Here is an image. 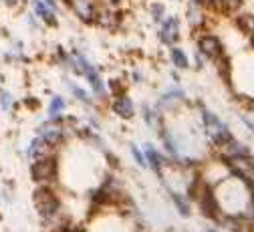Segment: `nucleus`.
Returning a JSON list of instances; mask_svg holds the SVG:
<instances>
[{
    "label": "nucleus",
    "instance_id": "f257e3e1",
    "mask_svg": "<svg viewBox=\"0 0 254 232\" xmlns=\"http://www.w3.org/2000/svg\"><path fill=\"white\" fill-rule=\"evenodd\" d=\"M33 204L41 216V220L51 226V230L63 226L67 220L61 218V198L57 196L55 188L53 186H37V190L33 192Z\"/></svg>",
    "mask_w": 254,
    "mask_h": 232
},
{
    "label": "nucleus",
    "instance_id": "f03ea898",
    "mask_svg": "<svg viewBox=\"0 0 254 232\" xmlns=\"http://www.w3.org/2000/svg\"><path fill=\"white\" fill-rule=\"evenodd\" d=\"M202 119H204V127H206V134H208L210 142H212L218 150H220L222 146H226L230 140H234L232 134H230V129L226 127V123L222 121L218 115H214L212 111L202 109Z\"/></svg>",
    "mask_w": 254,
    "mask_h": 232
},
{
    "label": "nucleus",
    "instance_id": "7ed1b4c3",
    "mask_svg": "<svg viewBox=\"0 0 254 232\" xmlns=\"http://www.w3.org/2000/svg\"><path fill=\"white\" fill-rule=\"evenodd\" d=\"M30 178H33L39 186H55L59 178V163L57 157H41L30 163Z\"/></svg>",
    "mask_w": 254,
    "mask_h": 232
},
{
    "label": "nucleus",
    "instance_id": "20e7f679",
    "mask_svg": "<svg viewBox=\"0 0 254 232\" xmlns=\"http://www.w3.org/2000/svg\"><path fill=\"white\" fill-rule=\"evenodd\" d=\"M71 65L75 67V71L83 77H87V81L91 83L95 95H99V97H105V85H103V79L101 75L97 73V67H93V65L81 55V53H75V57L71 59Z\"/></svg>",
    "mask_w": 254,
    "mask_h": 232
},
{
    "label": "nucleus",
    "instance_id": "39448f33",
    "mask_svg": "<svg viewBox=\"0 0 254 232\" xmlns=\"http://www.w3.org/2000/svg\"><path fill=\"white\" fill-rule=\"evenodd\" d=\"M200 180L208 186V188H216V186H220L224 180H228L232 174H230V168L226 165V161H210V163H206L204 168L200 170Z\"/></svg>",
    "mask_w": 254,
    "mask_h": 232
},
{
    "label": "nucleus",
    "instance_id": "423d86ee",
    "mask_svg": "<svg viewBox=\"0 0 254 232\" xmlns=\"http://www.w3.org/2000/svg\"><path fill=\"white\" fill-rule=\"evenodd\" d=\"M226 165L230 168V174L238 178L248 190H254V159L252 157H234L228 159Z\"/></svg>",
    "mask_w": 254,
    "mask_h": 232
},
{
    "label": "nucleus",
    "instance_id": "0eeeda50",
    "mask_svg": "<svg viewBox=\"0 0 254 232\" xmlns=\"http://www.w3.org/2000/svg\"><path fill=\"white\" fill-rule=\"evenodd\" d=\"M37 134H39V138L43 140V142H47L51 148H59L63 142H65V125H61V121L59 119H49V121H45L39 129H37Z\"/></svg>",
    "mask_w": 254,
    "mask_h": 232
},
{
    "label": "nucleus",
    "instance_id": "6e6552de",
    "mask_svg": "<svg viewBox=\"0 0 254 232\" xmlns=\"http://www.w3.org/2000/svg\"><path fill=\"white\" fill-rule=\"evenodd\" d=\"M198 49H200V55H204V57H208V59H212V61H218V59L224 57V47H222L220 39L214 37V35H204V37H200Z\"/></svg>",
    "mask_w": 254,
    "mask_h": 232
},
{
    "label": "nucleus",
    "instance_id": "1a4fd4ad",
    "mask_svg": "<svg viewBox=\"0 0 254 232\" xmlns=\"http://www.w3.org/2000/svg\"><path fill=\"white\" fill-rule=\"evenodd\" d=\"M67 4H69V6L73 8V12H75L81 20H85V22L95 20V14H97V8H99L97 0H67Z\"/></svg>",
    "mask_w": 254,
    "mask_h": 232
},
{
    "label": "nucleus",
    "instance_id": "9d476101",
    "mask_svg": "<svg viewBox=\"0 0 254 232\" xmlns=\"http://www.w3.org/2000/svg\"><path fill=\"white\" fill-rule=\"evenodd\" d=\"M143 157H145V163L149 165V168L157 174V176H160L162 178V174H164V170L168 168V159L160 154V152H157L151 144H145V148H143Z\"/></svg>",
    "mask_w": 254,
    "mask_h": 232
},
{
    "label": "nucleus",
    "instance_id": "9b49d317",
    "mask_svg": "<svg viewBox=\"0 0 254 232\" xmlns=\"http://www.w3.org/2000/svg\"><path fill=\"white\" fill-rule=\"evenodd\" d=\"M220 155H222V161H228L234 157H250V148H246L238 140H230L226 146L220 148Z\"/></svg>",
    "mask_w": 254,
    "mask_h": 232
},
{
    "label": "nucleus",
    "instance_id": "f8f14e48",
    "mask_svg": "<svg viewBox=\"0 0 254 232\" xmlns=\"http://www.w3.org/2000/svg\"><path fill=\"white\" fill-rule=\"evenodd\" d=\"M180 37V22L176 16H168L164 22H162V28H160V39L162 43L166 45H174Z\"/></svg>",
    "mask_w": 254,
    "mask_h": 232
},
{
    "label": "nucleus",
    "instance_id": "ddd939ff",
    "mask_svg": "<svg viewBox=\"0 0 254 232\" xmlns=\"http://www.w3.org/2000/svg\"><path fill=\"white\" fill-rule=\"evenodd\" d=\"M55 155V148H51L47 142H43L41 138H35L33 142H30L28 146V157H33L35 159H41V157H51Z\"/></svg>",
    "mask_w": 254,
    "mask_h": 232
},
{
    "label": "nucleus",
    "instance_id": "4468645a",
    "mask_svg": "<svg viewBox=\"0 0 254 232\" xmlns=\"http://www.w3.org/2000/svg\"><path fill=\"white\" fill-rule=\"evenodd\" d=\"M113 111L119 115V117H123V119H129V117H133V103H131V99L127 97V95H119V97H115V101H113Z\"/></svg>",
    "mask_w": 254,
    "mask_h": 232
},
{
    "label": "nucleus",
    "instance_id": "2eb2a0df",
    "mask_svg": "<svg viewBox=\"0 0 254 232\" xmlns=\"http://www.w3.org/2000/svg\"><path fill=\"white\" fill-rule=\"evenodd\" d=\"M95 20H97L99 24H103V26H107V28H111V26L117 24L119 14L113 10V6H99L97 14H95Z\"/></svg>",
    "mask_w": 254,
    "mask_h": 232
},
{
    "label": "nucleus",
    "instance_id": "dca6fc26",
    "mask_svg": "<svg viewBox=\"0 0 254 232\" xmlns=\"http://www.w3.org/2000/svg\"><path fill=\"white\" fill-rule=\"evenodd\" d=\"M172 202H174V206L178 208V212L182 216H190V214H192V204H190V198L186 194L172 192Z\"/></svg>",
    "mask_w": 254,
    "mask_h": 232
},
{
    "label": "nucleus",
    "instance_id": "f3484780",
    "mask_svg": "<svg viewBox=\"0 0 254 232\" xmlns=\"http://www.w3.org/2000/svg\"><path fill=\"white\" fill-rule=\"evenodd\" d=\"M33 6H35V12L45 20V22H49V24H57V14H55V10H51L43 0H33Z\"/></svg>",
    "mask_w": 254,
    "mask_h": 232
},
{
    "label": "nucleus",
    "instance_id": "a211bd4d",
    "mask_svg": "<svg viewBox=\"0 0 254 232\" xmlns=\"http://www.w3.org/2000/svg\"><path fill=\"white\" fill-rule=\"evenodd\" d=\"M184 99V93L180 91V89H172V91H168L162 99H160V109H166V107H172L174 103H178V101H182Z\"/></svg>",
    "mask_w": 254,
    "mask_h": 232
},
{
    "label": "nucleus",
    "instance_id": "6ab92c4d",
    "mask_svg": "<svg viewBox=\"0 0 254 232\" xmlns=\"http://www.w3.org/2000/svg\"><path fill=\"white\" fill-rule=\"evenodd\" d=\"M65 111V99L63 97H53L49 103V119H59V115Z\"/></svg>",
    "mask_w": 254,
    "mask_h": 232
},
{
    "label": "nucleus",
    "instance_id": "aec40b11",
    "mask_svg": "<svg viewBox=\"0 0 254 232\" xmlns=\"http://www.w3.org/2000/svg\"><path fill=\"white\" fill-rule=\"evenodd\" d=\"M172 61H174V65L178 69H188V57L182 49H178V47L172 49Z\"/></svg>",
    "mask_w": 254,
    "mask_h": 232
},
{
    "label": "nucleus",
    "instance_id": "412c9836",
    "mask_svg": "<svg viewBox=\"0 0 254 232\" xmlns=\"http://www.w3.org/2000/svg\"><path fill=\"white\" fill-rule=\"evenodd\" d=\"M238 26L246 32V35L254 37V16H252V14H244V16H240V18H238Z\"/></svg>",
    "mask_w": 254,
    "mask_h": 232
},
{
    "label": "nucleus",
    "instance_id": "4be33fe9",
    "mask_svg": "<svg viewBox=\"0 0 254 232\" xmlns=\"http://www.w3.org/2000/svg\"><path fill=\"white\" fill-rule=\"evenodd\" d=\"M188 16H190V24L192 26H198V24H202L204 22V16H202V10L194 4V6H190V10H188Z\"/></svg>",
    "mask_w": 254,
    "mask_h": 232
},
{
    "label": "nucleus",
    "instance_id": "5701e85b",
    "mask_svg": "<svg viewBox=\"0 0 254 232\" xmlns=\"http://www.w3.org/2000/svg\"><path fill=\"white\" fill-rule=\"evenodd\" d=\"M69 87H71L73 95L79 99L81 103H85V105H91V99H89V93H87V91H83V89H81V87H77L75 83H69Z\"/></svg>",
    "mask_w": 254,
    "mask_h": 232
},
{
    "label": "nucleus",
    "instance_id": "b1692460",
    "mask_svg": "<svg viewBox=\"0 0 254 232\" xmlns=\"http://www.w3.org/2000/svg\"><path fill=\"white\" fill-rule=\"evenodd\" d=\"M10 105H12V97H10V93L0 91V107H2L4 111H8V109H10Z\"/></svg>",
    "mask_w": 254,
    "mask_h": 232
},
{
    "label": "nucleus",
    "instance_id": "393cba45",
    "mask_svg": "<svg viewBox=\"0 0 254 232\" xmlns=\"http://www.w3.org/2000/svg\"><path fill=\"white\" fill-rule=\"evenodd\" d=\"M129 150H131V155L135 157V161H137V165H141V168H145V165H147V163H145V157H143V154L139 152V148L131 144V146H129Z\"/></svg>",
    "mask_w": 254,
    "mask_h": 232
},
{
    "label": "nucleus",
    "instance_id": "a878e982",
    "mask_svg": "<svg viewBox=\"0 0 254 232\" xmlns=\"http://www.w3.org/2000/svg\"><path fill=\"white\" fill-rule=\"evenodd\" d=\"M151 14H153V18H155V20H162V18H164V4L155 2V4L151 6Z\"/></svg>",
    "mask_w": 254,
    "mask_h": 232
},
{
    "label": "nucleus",
    "instance_id": "bb28decb",
    "mask_svg": "<svg viewBox=\"0 0 254 232\" xmlns=\"http://www.w3.org/2000/svg\"><path fill=\"white\" fill-rule=\"evenodd\" d=\"M143 119H145L149 125L153 123V113H151V109H149L147 105H143Z\"/></svg>",
    "mask_w": 254,
    "mask_h": 232
},
{
    "label": "nucleus",
    "instance_id": "cd10ccee",
    "mask_svg": "<svg viewBox=\"0 0 254 232\" xmlns=\"http://www.w3.org/2000/svg\"><path fill=\"white\" fill-rule=\"evenodd\" d=\"M242 121H244V125H246V127L252 131V134H254V121H250L246 115H242Z\"/></svg>",
    "mask_w": 254,
    "mask_h": 232
},
{
    "label": "nucleus",
    "instance_id": "c85d7f7f",
    "mask_svg": "<svg viewBox=\"0 0 254 232\" xmlns=\"http://www.w3.org/2000/svg\"><path fill=\"white\" fill-rule=\"evenodd\" d=\"M43 2L51 8V10H57V4H55V0H43Z\"/></svg>",
    "mask_w": 254,
    "mask_h": 232
},
{
    "label": "nucleus",
    "instance_id": "c756f323",
    "mask_svg": "<svg viewBox=\"0 0 254 232\" xmlns=\"http://www.w3.org/2000/svg\"><path fill=\"white\" fill-rule=\"evenodd\" d=\"M204 232H220V228H218V226H208Z\"/></svg>",
    "mask_w": 254,
    "mask_h": 232
},
{
    "label": "nucleus",
    "instance_id": "7c9ffc66",
    "mask_svg": "<svg viewBox=\"0 0 254 232\" xmlns=\"http://www.w3.org/2000/svg\"><path fill=\"white\" fill-rule=\"evenodd\" d=\"M117 2H121V0H105V4H107V6H115Z\"/></svg>",
    "mask_w": 254,
    "mask_h": 232
},
{
    "label": "nucleus",
    "instance_id": "2f4dec72",
    "mask_svg": "<svg viewBox=\"0 0 254 232\" xmlns=\"http://www.w3.org/2000/svg\"><path fill=\"white\" fill-rule=\"evenodd\" d=\"M4 2H8V4H14V0H4Z\"/></svg>",
    "mask_w": 254,
    "mask_h": 232
}]
</instances>
